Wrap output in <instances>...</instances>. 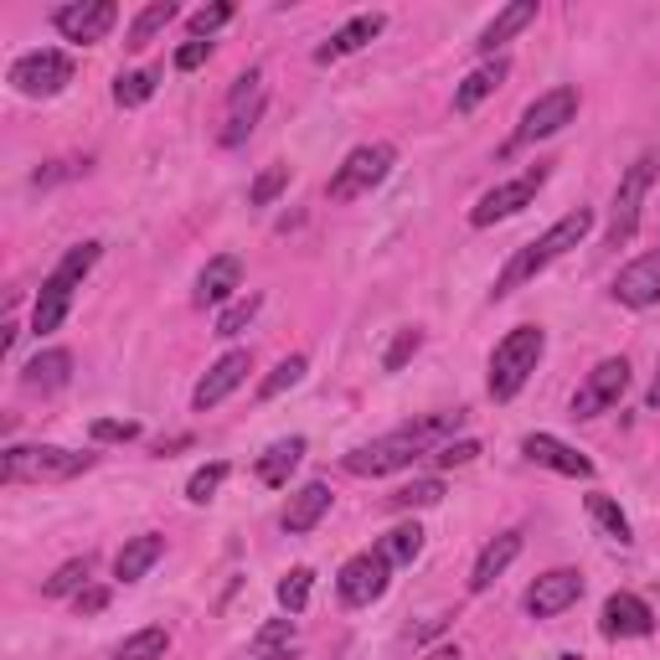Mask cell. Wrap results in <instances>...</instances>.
Here are the masks:
<instances>
[{"instance_id":"cell-1","label":"cell","mask_w":660,"mask_h":660,"mask_svg":"<svg viewBox=\"0 0 660 660\" xmlns=\"http://www.w3.org/2000/svg\"><path fill=\"white\" fill-rule=\"evenodd\" d=\"M588 227H593V212H588V207H578V212H568V217H557L547 233H542V238L527 243V248H521V254L506 263V274L495 279L491 294H495V299H506V294H516L521 284H532V279L547 269L552 258H563L568 248H578V243L588 238Z\"/></svg>"},{"instance_id":"cell-41","label":"cell","mask_w":660,"mask_h":660,"mask_svg":"<svg viewBox=\"0 0 660 660\" xmlns=\"http://www.w3.org/2000/svg\"><path fill=\"white\" fill-rule=\"evenodd\" d=\"M258 305H263L258 294H243V299H233V305H227V310L217 315V335H238V330L258 315Z\"/></svg>"},{"instance_id":"cell-30","label":"cell","mask_w":660,"mask_h":660,"mask_svg":"<svg viewBox=\"0 0 660 660\" xmlns=\"http://www.w3.org/2000/svg\"><path fill=\"white\" fill-rule=\"evenodd\" d=\"M584 506H588V516L599 521V532H604L609 542H620V547H629V542H635V532H629V516L620 511V500H614V495L593 491V495L584 500Z\"/></svg>"},{"instance_id":"cell-7","label":"cell","mask_w":660,"mask_h":660,"mask_svg":"<svg viewBox=\"0 0 660 660\" xmlns=\"http://www.w3.org/2000/svg\"><path fill=\"white\" fill-rule=\"evenodd\" d=\"M624 387H629V362L624 356H604L584 377V387L573 392V419H599V413H609L624 398Z\"/></svg>"},{"instance_id":"cell-50","label":"cell","mask_w":660,"mask_h":660,"mask_svg":"<svg viewBox=\"0 0 660 660\" xmlns=\"http://www.w3.org/2000/svg\"><path fill=\"white\" fill-rule=\"evenodd\" d=\"M557 660H584V656H557Z\"/></svg>"},{"instance_id":"cell-44","label":"cell","mask_w":660,"mask_h":660,"mask_svg":"<svg viewBox=\"0 0 660 660\" xmlns=\"http://www.w3.org/2000/svg\"><path fill=\"white\" fill-rule=\"evenodd\" d=\"M294 640V620H274V624H263L254 635V656H269V650H284V645Z\"/></svg>"},{"instance_id":"cell-5","label":"cell","mask_w":660,"mask_h":660,"mask_svg":"<svg viewBox=\"0 0 660 660\" xmlns=\"http://www.w3.org/2000/svg\"><path fill=\"white\" fill-rule=\"evenodd\" d=\"M392 161H398L392 145H356L346 161H341V170L330 176V202H356V197H367L372 186L387 181Z\"/></svg>"},{"instance_id":"cell-37","label":"cell","mask_w":660,"mask_h":660,"mask_svg":"<svg viewBox=\"0 0 660 660\" xmlns=\"http://www.w3.org/2000/svg\"><path fill=\"white\" fill-rule=\"evenodd\" d=\"M310 588H315V573L310 568H290L284 578H279V604L290 609V614H305V604H310Z\"/></svg>"},{"instance_id":"cell-43","label":"cell","mask_w":660,"mask_h":660,"mask_svg":"<svg viewBox=\"0 0 660 660\" xmlns=\"http://www.w3.org/2000/svg\"><path fill=\"white\" fill-rule=\"evenodd\" d=\"M89 434L98 444H129L134 434H140V423H134V419H93Z\"/></svg>"},{"instance_id":"cell-40","label":"cell","mask_w":660,"mask_h":660,"mask_svg":"<svg viewBox=\"0 0 660 660\" xmlns=\"http://www.w3.org/2000/svg\"><path fill=\"white\" fill-rule=\"evenodd\" d=\"M299 377H305V356H284V362H279V367L269 372L263 382H258V398H279V392H284V387H294Z\"/></svg>"},{"instance_id":"cell-9","label":"cell","mask_w":660,"mask_h":660,"mask_svg":"<svg viewBox=\"0 0 660 660\" xmlns=\"http://www.w3.org/2000/svg\"><path fill=\"white\" fill-rule=\"evenodd\" d=\"M542 181H547V165H537V170L516 176V181L491 186V191H485V197H480V202L470 207V222H475V227H491V222L516 217V212H521V207H527V202L537 197V191H542Z\"/></svg>"},{"instance_id":"cell-2","label":"cell","mask_w":660,"mask_h":660,"mask_svg":"<svg viewBox=\"0 0 660 660\" xmlns=\"http://www.w3.org/2000/svg\"><path fill=\"white\" fill-rule=\"evenodd\" d=\"M542 351H547V335L537 326H516L495 341V351H491V398L495 403H511L516 392L532 382Z\"/></svg>"},{"instance_id":"cell-38","label":"cell","mask_w":660,"mask_h":660,"mask_svg":"<svg viewBox=\"0 0 660 660\" xmlns=\"http://www.w3.org/2000/svg\"><path fill=\"white\" fill-rule=\"evenodd\" d=\"M284 186H290V165H269V170L248 186V207H274Z\"/></svg>"},{"instance_id":"cell-31","label":"cell","mask_w":660,"mask_h":660,"mask_svg":"<svg viewBox=\"0 0 660 660\" xmlns=\"http://www.w3.org/2000/svg\"><path fill=\"white\" fill-rule=\"evenodd\" d=\"M377 552H382L392 568H408V563H419V552H423V532H419V521H403V527H392V532L377 542Z\"/></svg>"},{"instance_id":"cell-24","label":"cell","mask_w":660,"mask_h":660,"mask_svg":"<svg viewBox=\"0 0 660 660\" xmlns=\"http://www.w3.org/2000/svg\"><path fill=\"white\" fill-rule=\"evenodd\" d=\"M382 26L387 21L377 16V11H367V16H351L335 37L326 42V47H315V62H335V57H346V52H362L372 37H382Z\"/></svg>"},{"instance_id":"cell-35","label":"cell","mask_w":660,"mask_h":660,"mask_svg":"<svg viewBox=\"0 0 660 660\" xmlns=\"http://www.w3.org/2000/svg\"><path fill=\"white\" fill-rule=\"evenodd\" d=\"M89 584V557H73V563H62V568L42 584V599H68V593H83Z\"/></svg>"},{"instance_id":"cell-26","label":"cell","mask_w":660,"mask_h":660,"mask_svg":"<svg viewBox=\"0 0 660 660\" xmlns=\"http://www.w3.org/2000/svg\"><path fill=\"white\" fill-rule=\"evenodd\" d=\"M532 21H537V0H511V5H506V11H500V16L480 32L475 47H480V52H495V47H506L516 32H527Z\"/></svg>"},{"instance_id":"cell-8","label":"cell","mask_w":660,"mask_h":660,"mask_svg":"<svg viewBox=\"0 0 660 660\" xmlns=\"http://www.w3.org/2000/svg\"><path fill=\"white\" fill-rule=\"evenodd\" d=\"M656 155H640V161L624 170L620 181V197H614V222H609V248H624V243L635 238V222H640V202L650 181H656Z\"/></svg>"},{"instance_id":"cell-36","label":"cell","mask_w":660,"mask_h":660,"mask_svg":"<svg viewBox=\"0 0 660 660\" xmlns=\"http://www.w3.org/2000/svg\"><path fill=\"white\" fill-rule=\"evenodd\" d=\"M227 475H233V464H227V459H212V464H202L197 475L186 480V500L207 506V500H212V495L222 491V480H227Z\"/></svg>"},{"instance_id":"cell-34","label":"cell","mask_w":660,"mask_h":660,"mask_svg":"<svg viewBox=\"0 0 660 660\" xmlns=\"http://www.w3.org/2000/svg\"><path fill=\"white\" fill-rule=\"evenodd\" d=\"M439 500H444V480H413V485L387 495L392 511H423V506H439Z\"/></svg>"},{"instance_id":"cell-48","label":"cell","mask_w":660,"mask_h":660,"mask_svg":"<svg viewBox=\"0 0 660 660\" xmlns=\"http://www.w3.org/2000/svg\"><path fill=\"white\" fill-rule=\"evenodd\" d=\"M645 408H660V367H656V382H650V392H645Z\"/></svg>"},{"instance_id":"cell-16","label":"cell","mask_w":660,"mask_h":660,"mask_svg":"<svg viewBox=\"0 0 660 660\" xmlns=\"http://www.w3.org/2000/svg\"><path fill=\"white\" fill-rule=\"evenodd\" d=\"M263 114V73H248L233 83L227 93V129H222V145H243V134L254 129V119Z\"/></svg>"},{"instance_id":"cell-10","label":"cell","mask_w":660,"mask_h":660,"mask_svg":"<svg viewBox=\"0 0 660 660\" xmlns=\"http://www.w3.org/2000/svg\"><path fill=\"white\" fill-rule=\"evenodd\" d=\"M114 21H119L114 0H73V5H57L52 26L78 47H93V42H104L114 32Z\"/></svg>"},{"instance_id":"cell-23","label":"cell","mask_w":660,"mask_h":660,"mask_svg":"<svg viewBox=\"0 0 660 660\" xmlns=\"http://www.w3.org/2000/svg\"><path fill=\"white\" fill-rule=\"evenodd\" d=\"M326 511H330V485H326V480H310L305 491H294V495H290V511H284V532H294V537L315 532Z\"/></svg>"},{"instance_id":"cell-18","label":"cell","mask_w":660,"mask_h":660,"mask_svg":"<svg viewBox=\"0 0 660 660\" xmlns=\"http://www.w3.org/2000/svg\"><path fill=\"white\" fill-rule=\"evenodd\" d=\"M243 377H248V351H227L222 362H212V372H207L202 382H197V392H191V408H197V413L217 408L222 398H233V392H238Z\"/></svg>"},{"instance_id":"cell-20","label":"cell","mask_w":660,"mask_h":660,"mask_svg":"<svg viewBox=\"0 0 660 660\" xmlns=\"http://www.w3.org/2000/svg\"><path fill=\"white\" fill-rule=\"evenodd\" d=\"M516 557H521V532H500L495 542H485L475 557V573H470V593H485L500 573L511 568Z\"/></svg>"},{"instance_id":"cell-39","label":"cell","mask_w":660,"mask_h":660,"mask_svg":"<svg viewBox=\"0 0 660 660\" xmlns=\"http://www.w3.org/2000/svg\"><path fill=\"white\" fill-rule=\"evenodd\" d=\"M419 346H423V330L419 326L398 330V335H392V346H387V356H382V372H403L408 362L419 356Z\"/></svg>"},{"instance_id":"cell-46","label":"cell","mask_w":660,"mask_h":660,"mask_svg":"<svg viewBox=\"0 0 660 660\" xmlns=\"http://www.w3.org/2000/svg\"><path fill=\"white\" fill-rule=\"evenodd\" d=\"M207 57H212V42H202V37H191L181 47V52H176V68H181V73H197V68H202Z\"/></svg>"},{"instance_id":"cell-45","label":"cell","mask_w":660,"mask_h":660,"mask_svg":"<svg viewBox=\"0 0 660 660\" xmlns=\"http://www.w3.org/2000/svg\"><path fill=\"white\" fill-rule=\"evenodd\" d=\"M475 455H480L475 439H449V444H439V449H434V459H439L444 470H455V464H470Z\"/></svg>"},{"instance_id":"cell-42","label":"cell","mask_w":660,"mask_h":660,"mask_svg":"<svg viewBox=\"0 0 660 660\" xmlns=\"http://www.w3.org/2000/svg\"><path fill=\"white\" fill-rule=\"evenodd\" d=\"M227 21H233V5H227V0H217V5H202V11L191 16V37H202V42H207L212 32H222Z\"/></svg>"},{"instance_id":"cell-32","label":"cell","mask_w":660,"mask_h":660,"mask_svg":"<svg viewBox=\"0 0 660 660\" xmlns=\"http://www.w3.org/2000/svg\"><path fill=\"white\" fill-rule=\"evenodd\" d=\"M155 89H161V68L119 73V83H114V104H119V109H140L145 98H155Z\"/></svg>"},{"instance_id":"cell-29","label":"cell","mask_w":660,"mask_h":660,"mask_svg":"<svg viewBox=\"0 0 660 660\" xmlns=\"http://www.w3.org/2000/svg\"><path fill=\"white\" fill-rule=\"evenodd\" d=\"M170 21H176V5H170V0H150L145 11L134 16V26H129L125 47H129V52H145V47H150L155 37H161V32L170 26Z\"/></svg>"},{"instance_id":"cell-4","label":"cell","mask_w":660,"mask_h":660,"mask_svg":"<svg viewBox=\"0 0 660 660\" xmlns=\"http://www.w3.org/2000/svg\"><path fill=\"white\" fill-rule=\"evenodd\" d=\"M93 464V455H73L57 444H37V449H5L0 459V480H73Z\"/></svg>"},{"instance_id":"cell-28","label":"cell","mask_w":660,"mask_h":660,"mask_svg":"<svg viewBox=\"0 0 660 660\" xmlns=\"http://www.w3.org/2000/svg\"><path fill=\"white\" fill-rule=\"evenodd\" d=\"M500 83H506V62L495 57V62L475 68V73H470V78H464V83L455 89V109H459V114H470L475 104H485V98H491V93L500 89Z\"/></svg>"},{"instance_id":"cell-11","label":"cell","mask_w":660,"mask_h":660,"mask_svg":"<svg viewBox=\"0 0 660 660\" xmlns=\"http://www.w3.org/2000/svg\"><path fill=\"white\" fill-rule=\"evenodd\" d=\"M419 455H423V444L413 439L408 428H398V434H387V439H377V444H362V449H351V455H346V470H351V475H392V470L413 464Z\"/></svg>"},{"instance_id":"cell-3","label":"cell","mask_w":660,"mask_h":660,"mask_svg":"<svg viewBox=\"0 0 660 660\" xmlns=\"http://www.w3.org/2000/svg\"><path fill=\"white\" fill-rule=\"evenodd\" d=\"M98 243H78L73 254L62 258L52 269V279L42 284V294H37V310H32V330L37 335H47V330H57L62 320H68V305H73V290L83 284V274H89L93 263H98Z\"/></svg>"},{"instance_id":"cell-49","label":"cell","mask_w":660,"mask_h":660,"mask_svg":"<svg viewBox=\"0 0 660 660\" xmlns=\"http://www.w3.org/2000/svg\"><path fill=\"white\" fill-rule=\"evenodd\" d=\"M254 660H294V650L284 645V650H269V656H254Z\"/></svg>"},{"instance_id":"cell-25","label":"cell","mask_w":660,"mask_h":660,"mask_svg":"<svg viewBox=\"0 0 660 660\" xmlns=\"http://www.w3.org/2000/svg\"><path fill=\"white\" fill-rule=\"evenodd\" d=\"M68 377H73V351H37L32 362H26V372H21V382L32 387V392H57V387H68Z\"/></svg>"},{"instance_id":"cell-21","label":"cell","mask_w":660,"mask_h":660,"mask_svg":"<svg viewBox=\"0 0 660 660\" xmlns=\"http://www.w3.org/2000/svg\"><path fill=\"white\" fill-rule=\"evenodd\" d=\"M238 284H243V263L233 254H217L212 263L202 269V279H197V305H227L233 294H238Z\"/></svg>"},{"instance_id":"cell-13","label":"cell","mask_w":660,"mask_h":660,"mask_svg":"<svg viewBox=\"0 0 660 660\" xmlns=\"http://www.w3.org/2000/svg\"><path fill=\"white\" fill-rule=\"evenodd\" d=\"M573 114H578V89H552L542 98H532L527 114H521V129H516V145L557 134L563 125H573Z\"/></svg>"},{"instance_id":"cell-27","label":"cell","mask_w":660,"mask_h":660,"mask_svg":"<svg viewBox=\"0 0 660 660\" xmlns=\"http://www.w3.org/2000/svg\"><path fill=\"white\" fill-rule=\"evenodd\" d=\"M305 459V439H279V444H269L263 455H258V480L263 485H290V475H294V464Z\"/></svg>"},{"instance_id":"cell-6","label":"cell","mask_w":660,"mask_h":660,"mask_svg":"<svg viewBox=\"0 0 660 660\" xmlns=\"http://www.w3.org/2000/svg\"><path fill=\"white\" fill-rule=\"evenodd\" d=\"M68 83H73V57L57 52V47H42V52H26L11 62V89L26 98H52Z\"/></svg>"},{"instance_id":"cell-33","label":"cell","mask_w":660,"mask_h":660,"mask_svg":"<svg viewBox=\"0 0 660 660\" xmlns=\"http://www.w3.org/2000/svg\"><path fill=\"white\" fill-rule=\"evenodd\" d=\"M165 650H170L165 624H150V629H140V635L119 640V650H114V656H119V660H165Z\"/></svg>"},{"instance_id":"cell-17","label":"cell","mask_w":660,"mask_h":660,"mask_svg":"<svg viewBox=\"0 0 660 660\" xmlns=\"http://www.w3.org/2000/svg\"><path fill=\"white\" fill-rule=\"evenodd\" d=\"M599 629H604L609 640H645V635L656 629V614H650V604L635 599V593H609Z\"/></svg>"},{"instance_id":"cell-15","label":"cell","mask_w":660,"mask_h":660,"mask_svg":"<svg viewBox=\"0 0 660 660\" xmlns=\"http://www.w3.org/2000/svg\"><path fill=\"white\" fill-rule=\"evenodd\" d=\"M614 299L629 310H650L660 305V254H640L635 263H624L614 279Z\"/></svg>"},{"instance_id":"cell-19","label":"cell","mask_w":660,"mask_h":660,"mask_svg":"<svg viewBox=\"0 0 660 660\" xmlns=\"http://www.w3.org/2000/svg\"><path fill=\"white\" fill-rule=\"evenodd\" d=\"M521 455L532 459V464L557 470V475H578V480L593 475V459L578 455V449H568L563 439H552V434H527V439H521Z\"/></svg>"},{"instance_id":"cell-47","label":"cell","mask_w":660,"mask_h":660,"mask_svg":"<svg viewBox=\"0 0 660 660\" xmlns=\"http://www.w3.org/2000/svg\"><path fill=\"white\" fill-rule=\"evenodd\" d=\"M98 609H109V588H83L78 593V614H98Z\"/></svg>"},{"instance_id":"cell-14","label":"cell","mask_w":660,"mask_h":660,"mask_svg":"<svg viewBox=\"0 0 660 660\" xmlns=\"http://www.w3.org/2000/svg\"><path fill=\"white\" fill-rule=\"evenodd\" d=\"M578 599H584V573L552 568V573H542V578L527 588V614H532V620H552V614L573 609Z\"/></svg>"},{"instance_id":"cell-12","label":"cell","mask_w":660,"mask_h":660,"mask_svg":"<svg viewBox=\"0 0 660 660\" xmlns=\"http://www.w3.org/2000/svg\"><path fill=\"white\" fill-rule=\"evenodd\" d=\"M387 573H392V563H387V557H382L377 547H372V552H356L346 568H341L335 588H341V599H346L351 609L377 604V599L387 593Z\"/></svg>"},{"instance_id":"cell-22","label":"cell","mask_w":660,"mask_h":660,"mask_svg":"<svg viewBox=\"0 0 660 660\" xmlns=\"http://www.w3.org/2000/svg\"><path fill=\"white\" fill-rule=\"evenodd\" d=\"M165 557V537L161 532H145V537H129L119 557H114V578H125V584H140L155 563Z\"/></svg>"}]
</instances>
